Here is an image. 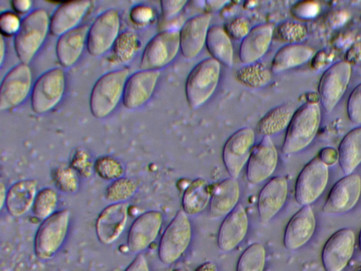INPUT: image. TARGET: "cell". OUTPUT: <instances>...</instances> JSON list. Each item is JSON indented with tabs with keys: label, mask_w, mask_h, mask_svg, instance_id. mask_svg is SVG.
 <instances>
[{
	"label": "cell",
	"mask_w": 361,
	"mask_h": 271,
	"mask_svg": "<svg viewBox=\"0 0 361 271\" xmlns=\"http://www.w3.org/2000/svg\"><path fill=\"white\" fill-rule=\"evenodd\" d=\"M50 18L44 8H36L21 20L14 37V49L21 63L28 64L42 46L49 31Z\"/></svg>",
	"instance_id": "6da1fadb"
},
{
	"label": "cell",
	"mask_w": 361,
	"mask_h": 271,
	"mask_svg": "<svg viewBox=\"0 0 361 271\" xmlns=\"http://www.w3.org/2000/svg\"><path fill=\"white\" fill-rule=\"evenodd\" d=\"M320 119V108L317 102H308L299 107L287 128L282 152L293 154L306 147L316 136Z\"/></svg>",
	"instance_id": "7a4b0ae2"
},
{
	"label": "cell",
	"mask_w": 361,
	"mask_h": 271,
	"mask_svg": "<svg viewBox=\"0 0 361 271\" xmlns=\"http://www.w3.org/2000/svg\"><path fill=\"white\" fill-rule=\"evenodd\" d=\"M126 68L104 73L95 82L90 97V109L97 119L109 116L123 98L125 85L129 77Z\"/></svg>",
	"instance_id": "3957f363"
},
{
	"label": "cell",
	"mask_w": 361,
	"mask_h": 271,
	"mask_svg": "<svg viewBox=\"0 0 361 271\" xmlns=\"http://www.w3.org/2000/svg\"><path fill=\"white\" fill-rule=\"evenodd\" d=\"M221 64L212 57L197 63L189 73L185 85L188 105L195 109L203 105L214 92L219 80Z\"/></svg>",
	"instance_id": "277c9868"
},
{
	"label": "cell",
	"mask_w": 361,
	"mask_h": 271,
	"mask_svg": "<svg viewBox=\"0 0 361 271\" xmlns=\"http://www.w3.org/2000/svg\"><path fill=\"white\" fill-rule=\"evenodd\" d=\"M70 219V211L63 209L43 220L34 241V251L38 259L48 260L57 253L66 239Z\"/></svg>",
	"instance_id": "5b68a950"
},
{
	"label": "cell",
	"mask_w": 361,
	"mask_h": 271,
	"mask_svg": "<svg viewBox=\"0 0 361 271\" xmlns=\"http://www.w3.org/2000/svg\"><path fill=\"white\" fill-rule=\"evenodd\" d=\"M192 237L188 215L178 210L164 231L159 241L158 255L166 265L176 261L188 248Z\"/></svg>",
	"instance_id": "8992f818"
},
{
	"label": "cell",
	"mask_w": 361,
	"mask_h": 271,
	"mask_svg": "<svg viewBox=\"0 0 361 271\" xmlns=\"http://www.w3.org/2000/svg\"><path fill=\"white\" fill-rule=\"evenodd\" d=\"M66 75L61 68H53L37 78L31 91V107L38 114L53 109L65 92Z\"/></svg>",
	"instance_id": "52a82bcc"
},
{
	"label": "cell",
	"mask_w": 361,
	"mask_h": 271,
	"mask_svg": "<svg viewBox=\"0 0 361 271\" xmlns=\"http://www.w3.org/2000/svg\"><path fill=\"white\" fill-rule=\"evenodd\" d=\"M180 50V33L177 29L164 30L146 44L140 59L141 70L159 71L168 66Z\"/></svg>",
	"instance_id": "ba28073f"
},
{
	"label": "cell",
	"mask_w": 361,
	"mask_h": 271,
	"mask_svg": "<svg viewBox=\"0 0 361 271\" xmlns=\"http://www.w3.org/2000/svg\"><path fill=\"white\" fill-rule=\"evenodd\" d=\"M120 16L115 8L101 13L90 26L87 37V49L97 57L112 47L119 35Z\"/></svg>",
	"instance_id": "9c48e42d"
},
{
	"label": "cell",
	"mask_w": 361,
	"mask_h": 271,
	"mask_svg": "<svg viewBox=\"0 0 361 271\" xmlns=\"http://www.w3.org/2000/svg\"><path fill=\"white\" fill-rule=\"evenodd\" d=\"M32 83L28 64L20 63L10 69L1 83L0 109H12L22 104L32 91Z\"/></svg>",
	"instance_id": "30bf717a"
},
{
	"label": "cell",
	"mask_w": 361,
	"mask_h": 271,
	"mask_svg": "<svg viewBox=\"0 0 361 271\" xmlns=\"http://www.w3.org/2000/svg\"><path fill=\"white\" fill-rule=\"evenodd\" d=\"M328 177V166L319 157L310 161L296 180L295 198L297 203L305 206L316 200L324 191Z\"/></svg>",
	"instance_id": "8fae6325"
},
{
	"label": "cell",
	"mask_w": 361,
	"mask_h": 271,
	"mask_svg": "<svg viewBox=\"0 0 361 271\" xmlns=\"http://www.w3.org/2000/svg\"><path fill=\"white\" fill-rule=\"evenodd\" d=\"M255 133L250 127H243L233 133L226 141L222 159L230 176L236 179L247 164L254 147Z\"/></svg>",
	"instance_id": "7c38bea8"
},
{
	"label": "cell",
	"mask_w": 361,
	"mask_h": 271,
	"mask_svg": "<svg viewBox=\"0 0 361 271\" xmlns=\"http://www.w3.org/2000/svg\"><path fill=\"white\" fill-rule=\"evenodd\" d=\"M351 66L341 61L331 66L322 75L319 95L324 110L330 113L344 94L350 80Z\"/></svg>",
	"instance_id": "4fadbf2b"
},
{
	"label": "cell",
	"mask_w": 361,
	"mask_h": 271,
	"mask_svg": "<svg viewBox=\"0 0 361 271\" xmlns=\"http://www.w3.org/2000/svg\"><path fill=\"white\" fill-rule=\"evenodd\" d=\"M278 152L271 137L264 136L254 146L247 162L246 176L251 184L267 180L278 164Z\"/></svg>",
	"instance_id": "5bb4252c"
},
{
	"label": "cell",
	"mask_w": 361,
	"mask_h": 271,
	"mask_svg": "<svg viewBox=\"0 0 361 271\" xmlns=\"http://www.w3.org/2000/svg\"><path fill=\"white\" fill-rule=\"evenodd\" d=\"M355 235L350 229L336 231L324 246L322 260L325 271H342L354 251Z\"/></svg>",
	"instance_id": "9a60e30c"
},
{
	"label": "cell",
	"mask_w": 361,
	"mask_h": 271,
	"mask_svg": "<svg viewBox=\"0 0 361 271\" xmlns=\"http://www.w3.org/2000/svg\"><path fill=\"white\" fill-rule=\"evenodd\" d=\"M162 222V213L158 210H149L138 216L128 232V250L139 254L147 249L159 235Z\"/></svg>",
	"instance_id": "2e32d148"
},
{
	"label": "cell",
	"mask_w": 361,
	"mask_h": 271,
	"mask_svg": "<svg viewBox=\"0 0 361 271\" xmlns=\"http://www.w3.org/2000/svg\"><path fill=\"white\" fill-rule=\"evenodd\" d=\"M360 193V177L357 174L346 175L331 188L322 210L330 215L345 213L355 206Z\"/></svg>",
	"instance_id": "e0dca14e"
},
{
	"label": "cell",
	"mask_w": 361,
	"mask_h": 271,
	"mask_svg": "<svg viewBox=\"0 0 361 271\" xmlns=\"http://www.w3.org/2000/svg\"><path fill=\"white\" fill-rule=\"evenodd\" d=\"M160 76L159 71L140 70L129 76L123 95V105L128 109L142 107L151 98Z\"/></svg>",
	"instance_id": "ac0fdd59"
},
{
	"label": "cell",
	"mask_w": 361,
	"mask_h": 271,
	"mask_svg": "<svg viewBox=\"0 0 361 271\" xmlns=\"http://www.w3.org/2000/svg\"><path fill=\"white\" fill-rule=\"evenodd\" d=\"M128 207L126 202L111 203L101 211L95 223L96 235L101 243L109 245L118 239L128 221Z\"/></svg>",
	"instance_id": "d6986e66"
},
{
	"label": "cell",
	"mask_w": 361,
	"mask_h": 271,
	"mask_svg": "<svg viewBox=\"0 0 361 271\" xmlns=\"http://www.w3.org/2000/svg\"><path fill=\"white\" fill-rule=\"evenodd\" d=\"M211 15L201 13L188 19L180 33V51L186 59L197 56L206 44L207 33L210 28Z\"/></svg>",
	"instance_id": "ffe728a7"
},
{
	"label": "cell",
	"mask_w": 361,
	"mask_h": 271,
	"mask_svg": "<svg viewBox=\"0 0 361 271\" xmlns=\"http://www.w3.org/2000/svg\"><path fill=\"white\" fill-rule=\"evenodd\" d=\"M249 227L245 207L238 204L227 215L219 229L217 243L219 249L228 252L237 247L245 239Z\"/></svg>",
	"instance_id": "44dd1931"
},
{
	"label": "cell",
	"mask_w": 361,
	"mask_h": 271,
	"mask_svg": "<svg viewBox=\"0 0 361 271\" xmlns=\"http://www.w3.org/2000/svg\"><path fill=\"white\" fill-rule=\"evenodd\" d=\"M288 195V183L283 176L271 179L261 189L257 210L262 223H268L284 205Z\"/></svg>",
	"instance_id": "7402d4cb"
},
{
	"label": "cell",
	"mask_w": 361,
	"mask_h": 271,
	"mask_svg": "<svg viewBox=\"0 0 361 271\" xmlns=\"http://www.w3.org/2000/svg\"><path fill=\"white\" fill-rule=\"evenodd\" d=\"M274 32L270 23H261L252 27L240 42L239 58L241 62L245 64L257 62L268 51Z\"/></svg>",
	"instance_id": "603a6c76"
},
{
	"label": "cell",
	"mask_w": 361,
	"mask_h": 271,
	"mask_svg": "<svg viewBox=\"0 0 361 271\" xmlns=\"http://www.w3.org/2000/svg\"><path fill=\"white\" fill-rule=\"evenodd\" d=\"M315 229V218L310 205L302 206L288 222L283 235V245L295 250L305 244Z\"/></svg>",
	"instance_id": "cb8c5ba5"
},
{
	"label": "cell",
	"mask_w": 361,
	"mask_h": 271,
	"mask_svg": "<svg viewBox=\"0 0 361 271\" xmlns=\"http://www.w3.org/2000/svg\"><path fill=\"white\" fill-rule=\"evenodd\" d=\"M91 6L90 1H71L57 7L50 18L49 32L59 37L77 28Z\"/></svg>",
	"instance_id": "d4e9b609"
},
{
	"label": "cell",
	"mask_w": 361,
	"mask_h": 271,
	"mask_svg": "<svg viewBox=\"0 0 361 271\" xmlns=\"http://www.w3.org/2000/svg\"><path fill=\"white\" fill-rule=\"evenodd\" d=\"M240 186L235 179L226 178L212 189L209 214L212 219L226 217L238 205Z\"/></svg>",
	"instance_id": "484cf974"
},
{
	"label": "cell",
	"mask_w": 361,
	"mask_h": 271,
	"mask_svg": "<svg viewBox=\"0 0 361 271\" xmlns=\"http://www.w3.org/2000/svg\"><path fill=\"white\" fill-rule=\"evenodd\" d=\"M89 28L87 25H82L59 37L56 54L63 67L69 68L78 60L87 44Z\"/></svg>",
	"instance_id": "4316f807"
},
{
	"label": "cell",
	"mask_w": 361,
	"mask_h": 271,
	"mask_svg": "<svg viewBox=\"0 0 361 271\" xmlns=\"http://www.w3.org/2000/svg\"><path fill=\"white\" fill-rule=\"evenodd\" d=\"M37 183L34 179L20 180L7 191L6 207L8 214L20 217L32 209L37 195Z\"/></svg>",
	"instance_id": "83f0119b"
},
{
	"label": "cell",
	"mask_w": 361,
	"mask_h": 271,
	"mask_svg": "<svg viewBox=\"0 0 361 271\" xmlns=\"http://www.w3.org/2000/svg\"><path fill=\"white\" fill-rule=\"evenodd\" d=\"M313 54L310 47L298 44H288L279 49L274 56L271 71L279 73L298 66L307 61Z\"/></svg>",
	"instance_id": "f1b7e54d"
},
{
	"label": "cell",
	"mask_w": 361,
	"mask_h": 271,
	"mask_svg": "<svg viewBox=\"0 0 361 271\" xmlns=\"http://www.w3.org/2000/svg\"><path fill=\"white\" fill-rule=\"evenodd\" d=\"M206 46L212 58L228 68L233 66V44L224 28L217 25L210 26L207 33Z\"/></svg>",
	"instance_id": "f546056e"
},
{
	"label": "cell",
	"mask_w": 361,
	"mask_h": 271,
	"mask_svg": "<svg viewBox=\"0 0 361 271\" xmlns=\"http://www.w3.org/2000/svg\"><path fill=\"white\" fill-rule=\"evenodd\" d=\"M212 188L207 180L197 178L185 188L182 198L183 210L188 215L202 212L209 204Z\"/></svg>",
	"instance_id": "4dcf8cb0"
},
{
	"label": "cell",
	"mask_w": 361,
	"mask_h": 271,
	"mask_svg": "<svg viewBox=\"0 0 361 271\" xmlns=\"http://www.w3.org/2000/svg\"><path fill=\"white\" fill-rule=\"evenodd\" d=\"M338 153L343 172L350 174L361 162V126L353 129L343 138Z\"/></svg>",
	"instance_id": "1f68e13d"
},
{
	"label": "cell",
	"mask_w": 361,
	"mask_h": 271,
	"mask_svg": "<svg viewBox=\"0 0 361 271\" xmlns=\"http://www.w3.org/2000/svg\"><path fill=\"white\" fill-rule=\"evenodd\" d=\"M295 112L288 104L276 107L266 113L258 121L256 128L259 134L271 137L287 128Z\"/></svg>",
	"instance_id": "d6a6232c"
},
{
	"label": "cell",
	"mask_w": 361,
	"mask_h": 271,
	"mask_svg": "<svg viewBox=\"0 0 361 271\" xmlns=\"http://www.w3.org/2000/svg\"><path fill=\"white\" fill-rule=\"evenodd\" d=\"M271 70L263 64L255 62L238 68L236 79L242 84L252 88H260L268 85L271 80Z\"/></svg>",
	"instance_id": "836d02e7"
},
{
	"label": "cell",
	"mask_w": 361,
	"mask_h": 271,
	"mask_svg": "<svg viewBox=\"0 0 361 271\" xmlns=\"http://www.w3.org/2000/svg\"><path fill=\"white\" fill-rule=\"evenodd\" d=\"M266 262V250L260 243L250 245L240 256L236 271H263Z\"/></svg>",
	"instance_id": "e575fe53"
},
{
	"label": "cell",
	"mask_w": 361,
	"mask_h": 271,
	"mask_svg": "<svg viewBox=\"0 0 361 271\" xmlns=\"http://www.w3.org/2000/svg\"><path fill=\"white\" fill-rule=\"evenodd\" d=\"M58 205V195L51 188H44L37 193L32 211L38 219L44 220L55 213Z\"/></svg>",
	"instance_id": "d590c367"
},
{
	"label": "cell",
	"mask_w": 361,
	"mask_h": 271,
	"mask_svg": "<svg viewBox=\"0 0 361 271\" xmlns=\"http://www.w3.org/2000/svg\"><path fill=\"white\" fill-rule=\"evenodd\" d=\"M137 189V183L129 178L121 177L111 181L106 188L105 199L111 203H124L130 199Z\"/></svg>",
	"instance_id": "8d00e7d4"
},
{
	"label": "cell",
	"mask_w": 361,
	"mask_h": 271,
	"mask_svg": "<svg viewBox=\"0 0 361 271\" xmlns=\"http://www.w3.org/2000/svg\"><path fill=\"white\" fill-rule=\"evenodd\" d=\"M79 174L71 165H61L52 172V179L59 191L66 194L75 193L80 186Z\"/></svg>",
	"instance_id": "74e56055"
},
{
	"label": "cell",
	"mask_w": 361,
	"mask_h": 271,
	"mask_svg": "<svg viewBox=\"0 0 361 271\" xmlns=\"http://www.w3.org/2000/svg\"><path fill=\"white\" fill-rule=\"evenodd\" d=\"M94 171L101 179L113 181L123 176L124 167L116 158L102 156L94 162Z\"/></svg>",
	"instance_id": "f35d334b"
},
{
	"label": "cell",
	"mask_w": 361,
	"mask_h": 271,
	"mask_svg": "<svg viewBox=\"0 0 361 271\" xmlns=\"http://www.w3.org/2000/svg\"><path fill=\"white\" fill-rule=\"evenodd\" d=\"M138 49V40L136 35L130 31L120 34L114 44L116 57L121 62L130 61Z\"/></svg>",
	"instance_id": "ab89813d"
},
{
	"label": "cell",
	"mask_w": 361,
	"mask_h": 271,
	"mask_svg": "<svg viewBox=\"0 0 361 271\" xmlns=\"http://www.w3.org/2000/svg\"><path fill=\"white\" fill-rule=\"evenodd\" d=\"M306 34L305 28L294 21H286L278 25L276 35L282 41L295 43L301 40Z\"/></svg>",
	"instance_id": "60d3db41"
},
{
	"label": "cell",
	"mask_w": 361,
	"mask_h": 271,
	"mask_svg": "<svg viewBox=\"0 0 361 271\" xmlns=\"http://www.w3.org/2000/svg\"><path fill=\"white\" fill-rule=\"evenodd\" d=\"M251 27L250 21L244 17H237L224 26V30L231 40L242 41L250 32Z\"/></svg>",
	"instance_id": "b9f144b4"
},
{
	"label": "cell",
	"mask_w": 361,
	"mask_h": 271,
	"mask_svg": "<svg viewBox=\"0 0 361 271\" xmlns=\"http://www.w3.org/2000/svg\"><path fill=\"white\" fill-rule=\"evenodd\" d=\"M21 21L18 16L11 11H4L0 15V31L1 36H14L18 32Z\"/></svg>",
	"instance_id": "7bdbcfd3"
},
{
	"label": "cell",
	"mask_w": 361,
	"mask_h": 271,
	"mask_svg": "<svg viewBox=\"0 0 361 271\" xmlns=\"http://www.w3.org/2000/svg\"><path fill=\"white\" fill-rule=\"evenodd\" d=\"M347 112L353 124H361V83L352 91L348 100Z\"/></svg>",
	"instance_id": "ee69618b"
},
{
	"label": "cell",
	"mask_w": 361,
	"mask_h": 271,
	"mask_svg": "<svg viewBox=\"0 0 361 271\" xmlns=\"http://www.w3.org/2000/svg\"><path fill=\"white\" fill-rule=\"evenodd\" d=\"M77 173L85 178L90 177L94 170V164L88 155L83 151H78L73 156L70 164Z\"/></svg>",
	"instance_id": "f6af8a7d"
},
{
	"label": "cell",
	"mask_w": 361,
	"mask_h": 271,
	"mask_svg": "<svg viewBox=\"0 0 361 271\" xmlns=\"http://www.w3.org/2000/svg\"><path fill=\"white\" fill-rule=\"evenodd\" d=\"M129 16L135 25L142 26L151 21L154 16V12L148 6L137 5L131 8Z\"/></svg>",
	"instance_id": "bcb514c9"
},
{
	"label": "cell",
	"mask_w": 361,
	"mask_h": 271,
	"mask_svg": "<svg viewBox=\"0 0 361 271\" xmlns=\"http://www.w3.org/2000/svg\"><path fill=\"white\" fill-rule=\"evenodd\" d=\"M186 1H161V8L162 16L166 20H170L175 17L185 6Z\"/></svg>",
	"instance_id": "7dc6e473"
},
{
	"label": "cell",
	"mask_w": 361,
	"mask_h": 271,
	"mask_svg": "<svg viewBox=\"0 0 361 271\" xmlns=\"http://www.w3.org/2000/svg\"><path fill=\"white\" fill-rule=\"evenodd\" d=\"M124 271H149L147 258L142 253L137 254Z\"/></svg>",
	"instance_id": "c3c4849f"
},
{
	"label": "cell",
	"mask_w": 361,
	"mask_h": 271,
	"mask_svg": "<svg viewBox=\"0 0 361 271\" xmlns=\"http://www.w3.org/2000/svg\"><path fill=\"white\" fill-rule=\"evenodd\" d=\"M327 166L334 164L338 160V153L332 147L324 148L319 157Z\"/></svg>",
	"instance_id": "681fc988"
},
{
	"label": "cell",
	"mask_w": 361,
	"mask_h": 271,
	"mask_svg": "<svg viewBox=\"0 0 361 271\" xmlns=\"http://www.w3.org/2000/svg\"><path fill=\"white\" fill-rule=\"evenodd\" d=\"M11 5L15 12L24 14L30 13L32 2L30 0H13L11 1Z\"/></svg>",
	"instance_id": "f907efd6"
},
{
	"label": "cell",
	"mask_w": 361,
	"mask_h": 271,
	"mask_svg": "<svg viewBox=\"0 0 361 271\" xmlns=\"http://www.w3.org/2000/svg\"><path fill=\"white\" fill-rule=\"evenodd\" d=\"M195 271H218V268L214 263L207 261L199 265Z\"/></svg>",
	"instance_id": "816d5d0a"
},
{
	"label": "cell",
	"mask_w": 361,
	"mask_h": 271,
	"mask_svg": "<svg viewBox=\"0 0 361 271\" xmlns=\"http://www.w3.org/2000/svg\"><path fill=\"white\" fill-rule=\"evenodd\" d=\"M6 195H7V191L6 190V188L4 185V183H1V184H0V198H1L0 207H1V209H2L4 205H5Z\"/></svg>",
	"instance_id": "f5cc1de1"
},
{
	"label": "cell",
	"mask_w": 361,
	"mask_h": 271,
	"mask_svg": "<svg viewBox=\"0 0 361 271\" xmlns=\"http://www.w3.org/2000/svg\"><path fill=\"white\" fill-rule=\"evenodd\" d=\"M3 36L1 37V66L3 64L5 56L6 45Z\"/></svg>",
	"instance_id": "db71d44e"
},
{
	"label": "cell",
	"mask_w": 361,
	"mask_h": 271,
	"mask_svg": "<svg viewBox=\"0 0 361 271\" xmlns=\"http://www.w3.org/2000/svg\"><path fill=\"white\" fill-rule=\"evenodd\" d=\"M359 246H360V251H361V230H360V234H359Z\"/></svg>",
	"instance_id": "11a10c76"
},
{
	"label": "cell",
	"mask_w": 361,
	"mask_h": 271,
	"mask_svg": "<svg viewBox=\"0 0 361 271\" xmlns=\"http://www.w3.org/2000/svg\"><path fill=\"white\" fill-rule=\"evenodd\" d=\"M355 271H361V264L357 267Z\"/></svg>",
	"instance_id": "9f6ffc18"
},
{
	"label": "cell",
	"mask_w": 361,
	"mask_h": 271,
	"mask_svg": "<svg viewBox=\"0 0 361 271\" xmlns=\"http://www.w3.org/2000/svg\"><path fill=\"white\" fill-rule=\"evenodd\" d=\"M360 20H361V18H360Z\"/></svg>",
	"instance_id": "6f0895ef"
}]
</instances>
